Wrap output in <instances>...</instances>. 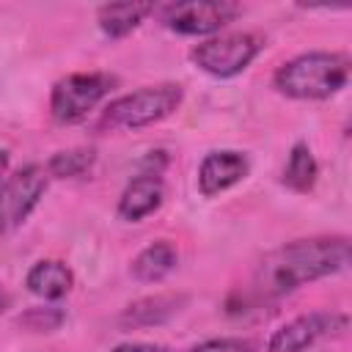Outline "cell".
<instances>
[{
    "mask_svg": "<svg viewBox=\"0 0 352 352\" xmlns=\"http://www.w3.org/2000/svg\"><path fill=\"white\" fill-rule=\"evenodd\" d=\"M349 264L346 236H314L280 245L267 253L253 272V292L264 300L283 297L311 280L336 275Z\"/></svg>",
    "mask_w": 352,
    "mask_h": 352,
    "instance_id": "obj_1",
    "label": "cell"
},
{
    "mask_svg": "<svg viewBox=\"0 0 352 352\" xmlns=\"http://www.w3.org/2000/svg\"><path fill=\"white\" fill-rule=\"evenodd\" d=\"M346 52H302L275 72V88L289 99H330L349 82Z\"/></svg>",
    "mask_w": 352,
    "mask_h": 352,
    "instance_id": "obj_2",
    "label": "cell"
},
{
    "mask_svg": "<svg viewBox=\"0 0 352 352\" xmlns=\"http://www.w3.org/2000/svg\"><path fill=\"white\" fill-rule=\"evenodd\" d=\"M182 85L162 82V85H146L132 94H124L113 99L102 113V126L110 129H140L148 124H157L168 118L182 104Z\"/></svg>",
    "mask_w": 352,
    "mask_h": 352,
    "instance_id": "obj_3",
    "label": "cell"
},
{
    "mask_svg": "<svg viewBox=\"0 0 352 352\" xmlns=\"http://www.w3.org/2000/svg\"><path fill=\"white\" fill-rule=\"evenodd\" d=\"M261 50H264V38L258 33H223L195 44L190 58L201 72L226 80L242 74Z\"/></svg>",
    "mask_w": 352,
    "mask_h": 352,
    "instance_id": "obj_4",
    "label": "cell"
},
{
    "mask_svg": "<svg viewBox=\"0 0 352 352\" xmlns=\"http://www.w3.org/2000/svg\"><path fill=\"white\" fill-rule=\"evenodd\" d=\"M116 85V77L104 72H82V74H69L52 85L50 96V110L58 124H74L85 118Z\"/></svg>",
    "mask_w": 352,
    "mask_h": 352,
    "instance_id": "obj_5",
    "label": "cell"
},
{
    "mask_svg": "<svg viewBox=\"0 0 352 352\" xmlns=\"http://www.w3.org/2000/svg\"><path fill=\"white\" fill-rule=\"evenodd\" d=\"M47 170L41 165H25L0 184V234L16 231L28 214L38 206L47 190Z\"/></svg>",
    "mask_w": 352,
    "mask_h": 352,
    "instance_id": "obj_6",
    "label": "cell"
},
{
    "mask_svg": "<svg viewBox=\"0 0 352 352\" xmlns=\"http://www.w3.org/2000/svg\"><path fill=\"white\" fill-rule=\"evenodd\" d=\"M346 327H349L346 314L311 311V314H302V316L286 322L283 327H278L267 341V352H305L327 336L346 333Z\"/></svg>",
    "mask_w": 352,
    "mask_h": 352,
    "instance_id": "obj_7",
    "label": "cell"
},
{
    "mask_svg": "<svg viewBox=\"0 0 352 352\" xmlns=\"http://www.w3.org/2000/svg\"><path fill=\"white\" fill-rule=\"evenodd\" d=\"M242 14L236 3L217 0V3H176L168 6L162 14L165 28L182 36H212L223 30L228 22H234Z\"/></svg>",
    "mask_w": 352,
    "mask_h": 352,
    "instance_id": "obj_8",
    "label": "cell"
},
{
    "mask_svg": "<svg viewBox=\"0 0 352 352\" xmlns=\"http://www.w3.org/2000/svg\"><path fill=\"white\" fill-rule=\"evenodd\" d=\"M248 173H250V162L242 151H231V148L209 151L198 168V190L201 195L214 198L231 190L234 184H239Z\"/></svg>",
    "mask_w": 352,
    "mask_h": 352,
    "instance_id": "obj_9",
    "label": "cell"
},
{
    "mask_svg": "<svg viewBox=\"0 0 352 352\" xmlns=\"http://www.w3.org/2000/svg\"><path fill=\"white\" fill-rule=\"evenodd\" d=\"M162 195H165V187H162L160 176L140 173L124 187V192L118 198V217L126 223H138L160 209Z\"/></svg>",
    "mask_w": 352,
    "mask_h": 352,
    "instance_id": "obj_10",
    "label": "cell"
},
{
    "mask_svg": "<svg viewBox=\"0 0 352 352\" xmlns=\"http://www.w3.org/2000/svg\"><path fill=\"white\" fill-rule=\"evenodd\" d=\"M187 302L184 294H151V297H140L135 302H129L121 316L118 324L126 330H138V327H154L168 322L170 316H176L182 311V305Z\"/></svg>",
    "mask_w": 352,
    "mask_h": 352,
    "instance_id": "obj_11",
    "label": "cell"
},
{
    "mask_svg": "<svg viewBox=\"0 0 352 352\" xmlns=\"http://www.w3.org/2000/svg\"><path fill=\"white\" fill-rule=\"evenodd\" d=\"M72 283H74V275L72 270L58 261V258H44V261H36L25 278V286L30 294L41 297V300H60L72 292Z\"/></svg>",
    "mask_w": 352,
    "mask_h": 352,
    "instance_id": "obj_12",
    "label": "cell"
},
{
    "mask_svg": "<svg viewBox=\"0 0 352 352\" xmlns=\"http://www.w3.org/2000/svg\"><path fill=\"white\" fill-rule=\"evenodd\" d=\"M154 11L151 3H104L96 11L99 30L107 38H124L129 36L148 14Z\"/></svg>",
    "mask_w": 352,
    "mask_h": 352,
    "instance_id": "obj_13",
    "label": "cell"
},
{
    "mask_svg": "<svg viewBox=\"0 0 352 352\" xmlns=\"http://www.w3.org/2000/svg\"><path fill=\"white\" fill-rule=\"evenodd\" d=\"M179 253L168 239H157L151 245H146L135 258H132V275L140 283H157L162 278H168L176 270Z\"/></svg>",
    "mask_w": 352,
    "mask_h": 352,
    "instance_id": "obj_14",
    "label": "cell"
},
{
    "mask_svg": "<svg viewBox=\"0 0 352 352\" xmlns=\"http://www.w3.org/2000/svg\"><path fill=\"white\" fill-rule=\"evenodd\" d=\"M316 179H319V162H316L314 151L305 143H294L289 151V160L283 165L280 182L294 192H311Z\"/></svg>",
    "mask_w": 352,
    "mask_h": 352,
    "instance_id": "obj_15",
    "label": "cell"
},
{
    "mask_svg": "<svg viewBox=\"0 0 352 352\" xmlns=\"http://www.w3.org/2000/svg\"><path fill=\"white\" fill-rule=\"evenodd\" d=\"M96 160L94 148H69V151H58L50 157L47 162V173L58 176V179H72V176H82Z\"/></svg>",
    "mask_w": 352,
    "mask_h": 352,
    "instance_id": "obj_16",
    "label": "cell"
},
{
    "mask_svg": "<svg viewBox=\"0 0 352 352\" xmlns=\"http://www.w3.org/2000/svg\"><path fill=\"white\" fill-rule=\"evenodd\" d=\"M63 319H66V314L58 305H41V308H28L25 314H19L16 322L33 333H50V330H58L63 324Z\"/></svg>",
    "mask_w": 352,
    "mask_h": 352,
    "instance_id": "obj_17",
    "label": "cell"
},
{
    "mask_svg": "<svg viewBox=\"0 0 352 352\" xmlns=\"http://www.w3.org/2000/svg\"><path fill=\"white\" fill-rule=\"evenodd\" d=\"M190 352H258V344L250 338H209Z\"/></svg>",
    "mask_w": 352,
    "mask_h": 352,
    "instance_id": "obj_18",
    "label": "cell"
},
{
    "mask_svg": "<svg viewBox=\"0 0 352 352\" xmlns=\"http://www.w3.org/2000/svg\"><path fill=\"white\" fill-rule=\"evenodd\" d=\"M113 352H173L170 346L162 344H146V341H124L118 346H113Z\"/></svg>",
    "mask_w": 352,
    "mask_h": 352,
    "instance_id": "obj_19",
    "label": "cell"
},
{
    "mask_svg": "<svg viewBox=\"0 0 352 352\" xmlns=\"http://www.w3.org/2000/svg\"><path fill=\"white\" fill-rule=\"evenodd\" d=\"M8 305H11V297H8V292H3V289H0V314H3V311H8Z\"/></svg>",
    "mask_w": 352,
    "mask_h": 352,
    "instance_id": "obj_20",
    "label": "cell"
},
{
    "mask_svg": "<svg viewBox=\"0 0 352 352\" xmlns=\"http://www.w3.org/2000/svg\"><path fill=\"white\" fill-rule=\"evenodd\" d=\"M6 165H8V154H6V151H0V173L6 170Z\"/></svg>",
    "mask_w": 352,
    "mask_h": 352,
    "instance_id": "obj_21",
    "label": "cell"
}]
</instances>
